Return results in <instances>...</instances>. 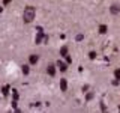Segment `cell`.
<instances>
[{"label": "cell", "instance_id": "6da1fadb", "mask_svg": "<svg viewBox=\"0 0 120 113\" xmlns=\"http://www.w3.org/2000/svg\"><path fill=\"white\" fill-rule=\"evenodd\" d=\"M35 15H36V9L33 6H27L24 9V12H22V20H24V23H32L33 20H35Z\"/></svg>", "mask_w": 120, "mask_h": 113}, {"label": "cell", "instance_id": "7a4b0ae2", "mask_svg": "<svg viewBox=\"0 0 120 113\" xmlns=\"http://www.w3.org/2000/svg\"><path fill=\"white\" fill-rule=\"evenodd\" d=\"M110 12H111L112 15H117V14H120V5H117V3L111 5V8H110Z\"/></svg>", "mask_w": 120, "mask_h": 113}, {"label": "cell", "instance_id": "3957f363", "mask_svg": "<svg viewBox=\"0 0 120 113\" xmlns=\"http://www.w3.org/2000/svg\"><path fill=\"white\" fill-rule=\"evenodd\" d=\"M56 65H57V68L62 71V73H65V71L68 69V65H66L65 62H62V60H57V63H56Z\"/></svg>", "mask_w": 120, "mask_h": 113}, {"label": "cell", "instance_id": "277c9868", "mask_svg": "<svg viewBox=\"0 0 120 113\" xmlns=\"http://www.w3.org/2000/svg\"><path fill=\"white\" fill-rule=\"evenodd\" d=\"M38 60H39V56H38V54H30V57H29L30 65H36Z\"/></svg>", "mask_w": 120, "mask_h": 113}, {"label": "cell", "instance_id": "5b68a950", "mask_svg": "<svg viewBox=\"0 0 120 113\" xmlns=\"http://www.w3.org/2000/svg\"><path fill=\"white\" fill-rule=\"evenodd\" d=\"M42 39H45L44 32H38V35H36V38H35V42H36V44H41V42H42Z\"/></svg>", "mask_w": 120, "mask_h": 113}, {"label": "cell", "instance_id": "8992f818", "mask_svg": "<svg viewBox=\"0 0 120 113\" xmlns=\"http://www.w3.org/2000/svg\"><path fill=\"white\" fill-rule=\"evenodd\" d=\"M47 73L50 74L51 77H54V75H56V66L52 65V63H51V65H48V68H47Z\"/></svg>", "mask_w": 120, "mask_h": 113}, {"label": "cell", "instance_id": "52a82bcc", "mask_svg": "<svg viewBox=\"0 0 120 113\" xmlns=\"http://www.w3.org/2000/svg\"><path fill=\"white\" fill-rule=\"evenodd\" d=\"M60 89H62V92H66V89H68V81L65 80V78L60 80Z\"/></svg>", "mask_w": 120, "mask_h": 113}, {"label": "cell", "instance_id": "ba28073f", "mask_svg": "<svg viewBox=\"0 0 120 113\" xmlns=\"http://www.w3.org/2000/svg\"><path fill=\"white\" fill-rule=\"evenodd\" d=\"M107 32H108V26L107 24H101L99 26V33H101V35H105Z\"/></svg>", "mask_w": 120, "mask_h": 113}, {"label": "cell", "instance_id": "9c48e42d", "mask_svg": "<svg viewBox=\"0 0 120 113\" xmlns=\"http://www.w3.org/2000/svg\"><path fill=\"white\" fill-rule=\"evenodd\" d=\"M21 71H22V74H26V75H27V74H29V71H30L29 65H22V66H21Z\"/></svg>", "mask_w": 120, "mask_h": 113}, {"label": "cell", "instance_id": "30bf717a", "mask_svg": "<svg viewBox=\"0 0 120 113\" xmlns=\"http://www.w3.org/2000/svg\"><path fill=\"white\" fill-rule=\"evenodd\" d=\"M60 56H68V47H62V50H60Z\"/></svg>", "mask_w": 120, "mask_h": 113}, {"label": "cell", "instance_id": "8fae6325", "mask_svg": "<svg viewBox=\"0 0 120 113\" xmlns=\"http://www.w3.org/2000/svg\"><path fill=\"white\" fill-rule=\"evenodd\" d=\"M114 77H116V80L120 81V68H117V69L114 71Z\"/></svg>", "mask_w": 120, "mask_h": 113}, {"label": "cell", "instance_id": "7c38bea8", "mask_svg": "<svg viewBox=\"0 0 120 113\" xmlns=\"http://www.w3.org/2000/svg\"><path fill=\"white\" fill-rule=\"evenodd\" d=\"M2 93H3V95H8V93H9V86H3Z\"/></svg>", "mask_w": 120, "mask_h": 113}, {"label": "cell", "instance_id": "4fadbf2b", "mask_svg": "<svg viewBox=\"0 0 120 113\" xmlns=\"http://www.w3.org/2000/svg\"><path fill=\"white\" fill-rule=\"evenodd\" d=\"M89 57H90V59H95V57H96V53H95V51H90Z\"/></svg>", "mask_w": 120, "mask_h": 113}, {"label": "cell", "instance_id": "5bb4252c", "mask_svg": "<svg viewBox=\"0 0 120 113\" xmlns=\"http://www.w3.org/2000/svg\"><path fill=\"white\" fill-rule=\"evenodd\" d=\"M65 57H66V62H68V63H71V62H72V57H71L69 54H68V56H65Z\"/></svg>", "mask_w": 120, "mask_h": 113}, {"label": "cell", "instance_id": "9a60e30c", "mask_svg": "<svg viewBox=\"0 0 120 113\" xmlns=\"http://www.w3.org/2000/svg\"><path fill=\"white\" fill-rule=\"evenodd\" d=\"M12 92H14V100H15V101H17V100H18V93H17V90H15V89H14V90H12Z\"/></svg>", "mask_w": 120, "mask_h": 113}, {"label": "cell", "instance_id": "2e32d148", "mask_svg": "<svg viewBox=\"0 0 120 113\" xmlns=\"http://www.w3.org/2000/svg\"><path fill=\"white\" fill-rule=\"evenodd\" d=\"M82 38H84V35H77V41H81Z\"/></svg>", "mask_w": 120, "mask_h": 113}, {"label": "cell", "instance_id": "e0dca14e", "mask_svg": "<svg viewBox=\"0 0 120 113\" xmlns=\"http://www.w3.org/2000/svg\"><path fill=\"white\" fill-rule=\"evenodd\" d=\"M11 2H12V0H3V5H9Z\"/></svg>", "mask_w": 120, "mask_h": 113}, {"label": "cell", "instance_id": "ac0fdd59", "mask_svg": "<svg viewBox=\"0 0 120 113\" xmlns=\"http://www.w3.org/2000/svg\"><path fill=\"white\" fill-rule=\"evenodd\" d=\"M93 98V93H87V100H92Z\"/></svg>", "mask_w": 120, "mask_h": 113}, {"label": "cell", "instance_id": "d6986e66", "mask_svg": "<svg viewBox=\"0 0 120 113\" xmlns=\"http://www.w3.org/2000/svg\"><path fill=\"white\" fill-rule=\"evenodd\" d=\"M2 11H3V8H2V6H0V12H2Z\"/></svg>", "mask_w": 120, "mask_h": 113}]
</instances>
